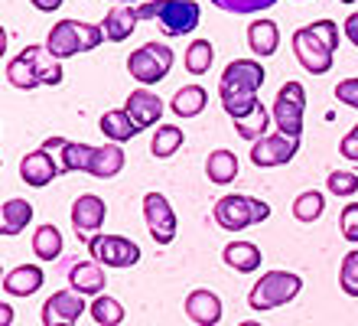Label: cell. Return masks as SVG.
Masks as SVG:
<instances>
[{
  "mask_svg": "<svg viewBox=\"0 0 358 326\" xmlns=\"http://www.w3.org/2000/svg\"><path fill=\"white\" fill-rule=\"evenodd\" d=\"M43 268L36 264H20V268L7 271V278H3V290L13 294V297H29V294H36L43 287Z\"/></svg>",
  "mask_w": 358,
  "mask_h": 326,
  "instance_id": "cell-19",
  "label": "cell"
},
{
  "mask_svg": "<svg viewBox=\"0 0 358 326\" xmlns=\"http://www.w3.org/2000/svg\"><path fill=\"white\" fill-rule=\"evenodd\" d=\"M59 160L49 157V150H33V154H27V157L20 160V179L27 183V186L39 189V186H49L52 179L59 177Z\"/></svg>",
  "mask_w": 358,
  "mask_h": 326,
  "instance_id": "cell-14",
  "label": "cell"
},
{
  "mask_svg": "<svg viewBox=\"0 0 358 326\" xmlns=\"http://www.w3.org/2000/svg\"><path fill=\"white\" fill-rule=\"evenodd\" d=\"M222 258H225L228 268L241 271V274H251V271L261 268V248L255 242H228Z\"/></svg>",
  "mask_w": 358,
  "mask_h": 326,
  "instance_id": "cell-22",
  "label": "cell"
},
{
  "mask_svg": "<svg viewBox=\"0 0 358 326\" xmlns=\"http://www.w3.org/2000/svg\"><path fill=\"white\" fill-rule=\"evenodd\" d=\"M124 111L131 114L137 128L147 130V128H153V124L163 118V98H160V95H153L150 88H137V92L127 95Z\"/></svg>",
  "mask_w": 358,
  "mask_h": 326,
  "instance_id": "cell-15",
  "label": "cell"
},
{
  "mask_svg": "<svg viewBox=\"0 0 358 326\" xmlns=\"http://www.w3.org/2000/svg\"><path fill=\"white\" fill-rule=\"evenodd\" d=\"M88 313H92V320L98 326H117V323H124V307L114 297H101V294L94 297V304H92V310H88Z\"/></svg>",
  "mask_w": 358,
  "mask_h": 326,
  "instance_id": "cell-33",
  "label": "cell"
},
{
  "mask_svg": "<svg viewBox=\"0 0 358 326\" xmlns=\"http://www.w3.org/2000/svg\"><path fill=\"white\" fill-rule=\"evenodd\" d=\"M339 4H355V0H339Z\"/></svg>",
  "mask_w": 358,
  "mask_h": 326,
  "instance_id": "cell-43",
  "label": "cell"
},
{
  "mask_svg": "<svg viewBox=\"0 0 358 326\" xmlns=\"http://www.w3.org/2000/svg\"><path fill=\"white\" fill-rule=\"evenodd\" d=\"M88 252L98 264H108V268H134L141 261V245L124 235H92Z\"/></svg>",
  "mask_w": 358,
  "mask_h": 326,
  "instance_id": "cell-9",
  "label": "cell"
},
{
  "mask_svg": "<svg viewBox=\"0 0 358 326\" xmlns=\"http://www.w3.org/2000/svg\"><path fill=\"white\" fill-rule=\"evenodd\" d=\"M206 177L218 186H228V183H235L238 177V157L231 150H212L206 160Z\"/></svg>",
  "mask_w": 358,
  "mask_h": 326,
  "instance_id": "cell-24",
  "label": "cell"
},
{
  "mask_svg": "<svg viewBox=\"0 0 358 326\" xmlns=\"http://www.w3.org/2000/svg\"><path fill=\"white\" fill-rule=\"evenodd\" d=\"M322 212H326V196L320 189H306L293 199V219L296 222H316Z\"/></svg>",
  "mask_w": 358,
  "mask_h": 326,
  "instance_id": "cell-30",
  "label": "cell"
},
{
  "mask_svg": "<svg viewBox=\"0 0 358 326\" xmlns=\"http://www.w3.org/2000/svg\"><path fill=\"white\" fill-rule=\"evenodd\" d=\"M85 313V294L72 290H59L43 304V326H72Z\"/></svg>",
  "mask_w": 358,
  "mask_h": 326,
  "instance_id": "cell-12",
  "label": "cell"
},
{
  "mask_svg": "<svg viewBox=\"0 0 358 326\" xmlns=\"http://www.w3.org/2000/svg\"><path fill=\"white\" fill-rule=\"evenodd\" d=\"M141 20H157L166 36H186L199 23L196 0H147L137 7Z\"/></svg>",
  "mask_w": 358,
  "mask_h": 326,
  "instance_id": "cell-3",
  "label": "cell"
},
{
  "mask_svg": "<svg viewBox=\"0 0 358 326\" xmlns=\"http://www.w3.org/2000/svg\"><path fill=\"white\" fill-rule=\"evenodd\" d=\"M29 219H33V205L27 199H7L3 209H0V232L7 238H13V235H20L27 229Z\"/></svg>",
  "mask_w": 358,
  "mask_h": 326,
  "instance_id": "cell-23",
  "label": "cell"
},
{
  "mask_svg": "<svg viewBox=\"0 0 358 326\" xmlns=\"http://www.w3.org/2000/svg\"><path fill=\"white\" fill-rule=\"evenodd\" d=\"M0 323H3V326L13 323V307H10V304H3V307H0Z\"/></svg>",
  "mask_w": 358,
  "mask_h": 326,
  "instance_id": "cell-42",
  "label": "cell"
},
{
  "mask_svg": "<svg viewBox=\"0 0 358 326\" xmlns=\"http://www.w3.org/2000/svg\"><path fill=\"white\" fill-rule=\"evenodd\" d=\"M300 290H303L300 274L267 271L264 278L251 287V294H248V307L257 310V313H267V310H277V307H283V304H290Z\"/></svg>",
  "mask_w": 358,
  "mask_h": 326,
  "instance_id": "cell-5",
  "label": "cell"
},
{
  "mask_svg": "<svg viewBox=\"0 0 358 326\" xmlns=\"http://www.w3.org/2000/svg\"><path fill=\"white\" fill-rule=\"evenodd\" d=\"M215 222L228 232H245L251 225L264 222L271 215V205L255 199V196H241V193H231V196H222L215 203Z\"/></svg>",
  "mask_w": 358,
  "mask_h": 326,
  "instance_id": "cell-6",
  "label": "cell"
},
{
  "mask_svg": "<svg viewBox=\"0 0 358 326\" xmlns=\"http://www.w3.org/2000/svg\"><path fill=\"white\" fill-rule=\"evenodd\" d=\"M339 229L345 242H358V203H349L339 215Z\"/></svg>",
  "mask_w": 358,
  "mask_h": 326,
  "instance_id": "cell-37",
  "label": "cell"
},
{
  "mask_svg": "<svg viewBox=\"0 0 358 326\" xmlns=\"http://www.w3.org/2000/svg\"><path fill=\"white\" fill-rule=\"evenodd\" d=\"M326 189L332 196H342V199H349V196L358 193V177L349 173V170H332L329 179H326Z\"/></svg>",
  "mask_w": 358,
  "mask_h": 326,
  "instance_id": "cell-34",
  "label": "cell"
},
{
  "mask_svg": "<svg viewBox=\"0 0 358 326\" xmlns=\"http://www.w3.org/2000/svg\"><path fill=\"white\" fill-rule=\"evenodd\" d=\"M29 4H33L36 10H43V13H52V10H59L66 0H29Z\"/></svg>",
  "mask_w": 358,
  "mask_h": 326,
  "instance_id": "cell-41",
  "label": "cell"
},
{
  "mask_svg": "<svg viewBox=\"0 0 358 326\" xmlns=\"http://www.w3.org/2000/svg\"><path fill=\"white\" fill-rule=\"evenodd\" d=\"M336 46H339V27L332 20H316L293 33V56L310 75L329 72Z\"/></svg>",
  "mask_w": 358,
  "mask_h": 326,
  "instance_id": "cell-2",
  "label": "cell"
},
{
  "mask_svg": "<svg viewBox=\"0 0 358 326\" xmlns=\"http://www.w3.org/2000/svg\"><path fill=\"white\" fill-rule=\"evenodd\" d=\"M137 7L131 4H117L114 10H108V17L101 20V29H104V39H111V43H124V39H131V33L137 29Z\"/></svg>",
  "mask_w": 358,
  "mask_h": 326,
  "instance_id": "cell-17",
  "label": "cell"
},
{
  "mask_svg": "<svg viewBox=\"0 0 358 326\" xmlns=\"http://www.w3.org/2000/svg\"><path fill=\"white\" fill-rule=\"evenodd\" d=\"M339 287L349 294V297H358V252H349L342 258L339 268Z\"/></svg>",
  "mask_w": 358,
  "mask_h": 326,
  "instance_id": "cell-35",
  "label": "cell"
},
{
  "mask_svg": "<svg viewBox=\"0 0 358 326\" xmlns=\"http://www.w3.org/2000/svg\"><path fill=\"white\" fill-rule=\"evenodd\" d=\"M267 124H271V114H267L264 104L257 102L255 111L235 121V134L241 140H257V137H264V134H267Z\"/></svg>",
  "mask_w": 358,
  "mask_h": 326,
  "instance_id": "cell-31",
  "label": "cell"
},
{
  "mask_svg": "<svg viewBox=\"0 0 358 326\" xmlns=\"http://www.w3.org/2000/svg\"><path fill=\"white\" fill-rule=\"evenodd\" d=\"M173 69V49L166 43H143L141 49H134L127 56V72L141 85H157L163 82Z\"/></svg>",
  "mask_w": 358,
  "mask_h": 326,
  "instance_id": "cell-7",
  "label": "cell"
},
{
  "mask_svg": "<svg viewBox=\"0 0 358 326\" xmlns=\"http://www.w3.org/2000/svg\"><path fill=\"white\" fill-rule=\"evenodd\" d=\"M92 157H94V147H88V144L62 140V147H59V167H62V173H88Z\"/></svg>",
  "mask_w": 358,
  "mask_h": 326,
  "instance_id": "cell-27",
  "label": "cell"
},
{
  "mask_svg": "<svg viewBox=\"0 0 358 326\" xmlns=\"http://www.w3.org/2000/svg\"><path fill=\"white\" fill-rule=\"evenodd\" d=\"M69 287H76L78 294H85V297H98L104 290V271L98 261H78V264H72V271H69Z\"/></svg>",
  "mask_w": 358,
  "mask_h": 326,
  "instance_id": "cell-18",
  "label": "cell"
},
{
  "mask_svg": "<svg viewBox=\"0 0 358 326\" xmlns=\"http://www.w3.org/2000/svg\"><path fill=\"white\" fill-rule=\"evenodd\" d=\"M206 102H208V92L202 85H186V88H179V92L173 95L170 108L176 118H196V114H202Z\"/></svg>",
  "mask_w": 358,
  "mask_h": 326,
  "instance_id": "cell-25",
  "label": "cell"
},
{
  "mask_svg": "<svg viewBox=\"0 0 358 326\" xmlns=\"http://www.w3.org/2000/svg\"><path fill=\"white\" fill-rule=\"evenodd\" d=\"M212 4L225 13H261V10H271L277 0H212Z\"/></svg>",
  "mask_w": 358,
  "mask_h": 326,
  "instance_id": "cell-36",
  "label": "cell"
},
{
  "mask_svg": "<svg viewBox=\"0 0 358 326\" xmlns=\"http://www.w3.org/2000/svg\"><path fill=\"white\" fill-rule=\"evenodd\" d=\"M104 215H108L104 199L94 193L78 196L76 203H72V229H76V235L85 245L92 242V235H98V229L104 225Z\"/></svg>",
  "mask_w": 358,
  "mask_h": 326,
  "instance_id": "cell-13",
  "label": "cell"
},
{
  "mask_svg": "<svg viewBox=\"0 0 358 326\" xmlns=\"http://www.w3.org/2000/svg\"><path fill=\"white\" fill-rule=\"evenodd\" d=\"M296 150H300V137H287L280 130H273V134H264V137L255 140L251 163L255 167H283V163H290L296 157Z\"/></svg>",
  "mask_w": 358,
  "mask_h": 326,
  "instance_id": "cell-10",
  "label": "cell"
},
{
  "mask_svg": "<svg viewBox=\"0 0 358 326\" xmlns=\"http://www.w3.org/2000/svg\"><path fill=\"white\" fill-rule=\"evenodd\" d=\"M267 72L264 65L255 59H235L225 65L222 82H218V95H222V108L231 121L245 118L257 108V88L264 85Z\"/></svg>",
  "mask_w": 358,
  "mask_h": 326,
  "instance_id": "cell-1",
  "label": "cell"
},
{
  "mask_svg": "<svg viewBox=\"0 0 358 326\" xmlns=\"http://www.w3.org/2000/svg\"><path fill=\"white\" fill-rule=\"evenodd\" d=\"M345 36H349L352 46H358V13H352V17L345 20Z\"/></svg>",
  "mask_w": 358,
  "mask_h": 326,
  "instance_id": "cell-40",
  "label": "cell"
},
{
  "mask_svg": "<svg viewBox=\"0 0 358 326\" xmlns=\"http://www.w3.org/2000/svg\"><path fill=\"white\" fill-rule=\"evenodd\" d=\"M143 219H147V229L157 245H170L176 238V212L163 193L143 196Z\"/></svg>",
  "mask_w": 358,
  "mask_h": 326,
  "instance_id": "cell-11",
  "label": "cell"
},
{
  "mask_svg": "<svg viewBox=\"0 0 358 326\" xmlns=\"http://www.w3.org/2000/svg\"><path fill=\"white\" fill-rule=\"evenodd\" d=\"M303 111H306V88L300 82H287L273 98V124L287 137H300L303 134Z\"/></svg>",
  "mask_w": 358,
  "mask_h": 326,
  "instance_id": "cell-8",
  "label": "cell"
},
{
  "mask_svg": "<svg viewBox=\"0 0 358 326\" xmlns=\"http://www.w3.org/2000/svg\"><path fill=\"white\" fill-rule=\"evenodd\" d=\"M121 170H124V150H121V144L108 140L104 147H94L92 167H88V173H92V177L111 179V177H117Z\"/></svg>",
  "mask_w": 358,
  "mask_h": 326,
  "instance_id": "cell-21",
  "label": "cell"
},
{
  "mask_svg": "<svg viewBox=\"0 0 358 326\" xmlns=\"http://www.w3.org/2000/svg\"><path fill=\"white\" fill-rule=\"evenodd\" d=\"M101 39H104L101 27H92V23H82V20H59L56 27L49 29L46 46L56 59H69L94 49Z\"/></svg>",
  "mask_w": 358,
  "mask_h": 326,
  "instance_id": "cell-4",
  "label": "cell"
},
{
  "mask_svg": "<svg viewBox=\"0 0 358 326\" xmlns=\"http://www.w3.org/2000/svg\"><path fill=\"white\" fill-rule=\"evenodd\" d=\"M186 317H189V323H196V326L222 323V300H218L215 290H206V287L192 290L186 297Z\"/></svg>",
  "mask_w": 358,
  "mask_h": 326,
  "instance_id": "cell-16",
  "label": "cell"
},
{
  "mask_svg": "<svg viewBox=\"0 0 358 326\" xmlns=\"http://www.w3.org/2000/svg\"><path fill=\"white\" fill-rule=\"evenodd\" d=\"M117 4H134V0H117Z\"/></svg>",
  "mask_w": 358,
  "mask_h": 326,
  "instance_id": "cell-44",
  "label": "cell"
},
{
  "mask_svg": "<svg viewBox=\"0 0 358 326\" xmlns=\"http://www.w3.org/2000/svg\"><path fill=\"white\" fill-rule=\"evenodd\" d=\"M33 254L39 261H56L62 254V232L56 225H39L33 235Z\"/></svg>",
  "mask_w": 358,
  "mask_h": 326,
  "instance_id": "cell-28",
  "label": "cell"
},
{
  "mask_svg": "<svg viewBox=\"0 0 358 326\" xmlns=\"http://www.w3.org/2000/svg\"><path fill=\"white\" fill-rule=\"evenodd\" d=\"M248 46L251 53L257 56H273L277 46H280V27L273 23V20H255L251 27H248Z\"/></svg>",
  "mask_w": 358,
  "mask_h": 326,
  "instance_id": "cell-20",
  "label": "cell"
},
{
  "mask_svg": "<svg viewBox=\"0 0 358 326\" xmlns=\"http://www.w3.org/2000/svg\"><path fill=\"white\" fill-rule=\"evenodd\" d=\"M182 128H176V124H160V128L153 130V140H150V150H153V157H173L179 147H182Z\"/></svg>",
  "mask_w": 358,
  "mask_h": 326,
  "instance_id": "cell-29",
  "label": "cell"
},
{
  "mask_svg": "<svg viewBox=\"0 0 358 326\" xmlns=\"http://www.w3.org/2000/svg\"><path fill=\"white\" fill-rule=\"evenodd\" d=\"M212 59H215L212 43H208V39H192V46L186 49V72L189 75H206L208 69H212Z\"/></svg>",
  "mask_w": 358,
  "mask_h": 326,
  "instance_id": "cell-32",
  "label": "cell"
},
{
  "mask_svg": "<svg viewBox=\"0 0 358 326\" xmlns=\"http://www.w3.org/2000/svg\"><path fill=\"white\" fill-rule=\"evenodd\" d=\"M339 154H342L345 160H352V163H358V124L349 130V134H345V137H342Z\"/></svg>",
  "mask_w": 358,
  "mask_h": 326,
  "instance_id": "cell-39",
  "label": "cell"
},
{
  "mask_svg": "<svg viewBox=\"0 0 358 326\" xmlns=\"http://www.w3.org/2000/svg\"><path fill=\"white\" fill-rule=\"evenodd\" d=\"M98 124H101V134H104V137L114 140V144H127V140H131L134 134L141 130L137 124H134L131 114L124 111V108H121V111H104Z\"/></svg>",
  "mask_w": 358,
  "mask_h": 326,
  "instance_id": "cell-26",
  "label": "cell"
},
{
  "mask_svg": "<svg viewBox=\"0 0 358 326\" xmlns=\"http://www.w3.org/2000/svg\"><path fill=\"white\" fill-rule=\"evenodd\" d=\"M336 98H339V104H349L358 111V79H342L336 85Z\"/></svg>",
  "mask_w": 358,
  "mask_h": 326,
  "instance_id": "cell-38",
  "label": "cell"
}]
</instances>
